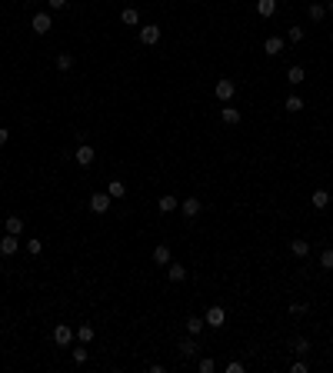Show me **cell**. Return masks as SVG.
<instances>
[{
    "label": "cell",
    "mask_w": 333,
    "mask_h": 373,
    "mask_svg": "<svg viewBox=\"0 0 333 373\" xmlns=\"http://www.w3.org/2000/svg\"><path fill=\"white\" fill-rule=\"evenodd\" d=\"M213 93H217V100H220V103H230L233 93H237V84H233V80H217Z\"/></svg>",
    "instance_id": "cell-1"
},
{
    "label": "cell",
    "mask_w": 333,
    "mask_h": 373,
    "mask_svg": "<svg viewBox=\"0 0 333 373\" xmlns=\"http://www.w3.org/2000/svg\"><path fill=\"white\" fill-rule=\"evenodd\" d=\"M203 323H207V327H223V323H227V310L223 307H210L207 310V317H203Z\"/></svg>",
    "instance_id": "cell-2"
},
{
    "label": "cell",
    "mask_w": 333,
    "mask_h": 373,
    "mask_svg": "<svg viewBox=\"0 0 333 373\" xmlns=\"http://www.w3.org/2000/svg\"><path fill=\"white\" fill-rule=\"evenodd\" d=\"M157 40H160V27H157V23H147V27H140V44L154 47Z\"/></svg>",
    "instance_id": "cell-3"
},
{
    "label": "cell",
    "mask_w": 333,
    "mask_h": 373,
    "mask_svg": "<svg viewBox=\"0 0 333 373\" xmlns=\"http://www.w3.org/2000/svg\"><path fill=\"white\" fill-rule=\"evenodd\" d=\"M166 280H170V283H183V280H187V267L183 264H166Z\"/></svg>",
    "instance_id": "cell-4"
},
{
    "label": "cell",
    "mask_w": 333,
    "mask_h": 373,
    "mask_svg": "<svg viewBox=\"0 0 333 373\" xmlns=\"http://www.w3.org/2000/svg\"><path fill=\"white\" fill-rule=\"evenodd\" d=\"M90 210L93 213H107L110 210V193H93L90 197Z\"/></svg>",
    "instance_id": "cell-5"
},
{
    "label": "cell",
    "mask_w": 333,
    "mask_h": 373,
    "mask_svg": "<svg viewBox=\"0 0 333 373\" xmlns=\"http://www.w3.org/2000/svg\"><path fill=\"white\" fill-rule=\"evenodd\" d=\"M74 160H77L80 167H90V164H93V147H90V143H80L77 154H74Z\"/></svg>",
    "instance_id": "cell-6"
},
{
    "label": "cell",
    "mask_w": 333,
    "mask_h": 373,
    "mask_svg": "<svg viewBox=\"0 0 333 373\" xmlns=\"http://www.w3.org/2000/svg\"><path fill=\"white\" fill-rule=\"evenodd\" d=\"M180 210H183V217H200V210H203V203H200L197 197H190V200H183V203H180Z\"/></svg>",
    "instance_id": "cell-7"
},
{
    "label": "cell",
    "mask_w": 333,
    "mask_h": 373,
    "mask_svg": "<svg viewBox=\"0 0 333 373\" xmlns=\"http://www.w3.org/2000/svg\"><path fill=\"white\" fill-rule=\"evenodd\" d=\"M17 247H20V240H17L13 233H7V237L0 240V253H3V257H13V253H17Z\"/></svg>",
    "instance_id": "cell-8"
},
{
    "label": "cell",
    "mask_w": 333,
    "mask_h": 373,
    "mask_svg": "<svg viewBox=\"0 0 333 373\" xmlns=\"http://www.w3.org/2000/svg\"><path fill=\"white\" fill-rule=\"evenodd\" d=\"M54 340L60 343V347H70V343H74V330H70V327H64V323H60V327L54 330Z\"/></svg>",
    "instance_id": "cell-9"
},
{
    "label": "cell",
    "mask_w": 333,
    "mask_h": 373,
    "mask_svg": "<svg viewBox=\"0 0 333 373\" xmlns=\"http://www.w3.org/2000/svg\"><path fill=\"white\" fill-rule=\"evenodd\" d=\"M220 120L227 123V127H237V123H240V110L237 107H220Z\"/></svg>",
    "instance_id": "cell-10"
},
{
    "label": "cell",
    "mask_w": 333,
    "mask_h": 373,
    "mask_svg": "<svg viewBox=\"0 0 333 373\" xmlns=\"http://www.w3.org/2000/svg\"><path fill=\"white\" fill-rule=\"evenodd\" d=\"M54 27L50 23V13H33V33H47Z\"/></svg>",
    "instance_id": "cell-11"
},
{
    "label": "cell",
    "mask_w": 333,
    "mask_h": 373,
    "mask_svg": "<svg viewBox=\"0 0 333 373\" xmlns=\"http://www.w3.org/2000/svg\"><path fill=\"white\" fill-rule=\"evenodd\" d=\"M107 193H110V200L127 197V184H123V180H110V184H107Z\"/></svg>",
    "instance_id": "cell-12"
},
{
    "label": "cell",
    "mask_w": 333,
    "mask_h": 373,
    "mask_svg": "<svg viewBox=\"0 0 333 373\" xmlns=\"http://www.w3.org/2000/svg\"><path fill=\"white\" fill-rule=\"evenodd\" d=\"M263 50H266L270 57H277L280 50H283V37H266V40H263Z\"/></svg>",
    "instance_id": "cell-13"
},
{
    "label": "cell",
    "mask_w": 333,
    "mask_h": 373,
    "mask_svg": "<svg viewBox=\"0 0 333 373\" xmlns=\"http://www.w3.org/2000/svg\"><path fill=\"white\" fill-rule=\"evenodd\" d=\"M177 350H180V357H193V353H197V337H187V340H180Z\"/></svg>",
    "instance_id": "cell-14"
},
{
    "label": "cell",
    "mask_w": 333,
    "mask_h": 373,
    "mask_svg": "<svg viewBox=\"0 0 333 373\" xmlns=\"http://www.w3.org/2000/svg\"><path fill=\"white\" fill-rule=\"evenodd\" d=\"M157 207L164 210V213H170V210H177L180 203H177V197H173V193H164V197L157 200Z\"/></svg>",
    "instance_id": "cell-15"
},
{
    "label": "cell",
    "mask_w": 333,
    "mask_h": 373,
    "mask_svg": "<svg viewBox=\"0 0 333 373\" xmlns=\"http://www.w3.org/2000/svg\"><path fill=\"white\" fill-rule=\"evenodd\" d=\"M154 264H170V247L166 243H160V247H154Z\"/></svg>",
    "instance_id": "cell-16"
},
{
    "label": "cell",
    "mask_w": 333,
    "mask_h": 373,
    "mask_svg": "<svg viewBox=\"0 0 333 373\" xmlns=\"http://www.w3.org/2000/svg\"><path fill=\"white\" fill-rule=\"evenodd\" d=\"M256 13H260V17H273V13H277V0H260V3H256Z\"/></svg>",
    "instance_id": "cell-17"
},
{
    "label": "cell",
    "mask_w": 333,
    "mask_h": 373,
    "mask_svg": "<svg viewBox=\"0 0 333 373\" xmlns=\"http://www.w3.org/2000/svg\"><path fill=\"white\" fill-rule=\"evenodd\" d=\"M303 77H307V74H303V67H290V70H287V84H293V87H300Z\"/></svg>",
    "instance_id": "cell-18"
},
{
    "label": "cell",
    "mask_w": 333,
    "mask_h": 373,
    "mask_svg": "<svg viewBox=\"0 0 333 373\" xmlns=\"http://www.w3.org/2000/svg\"><path fill=\"white\" fill-rule=\"evenodd\" d=\"M290 253H293V257H307V253H310V243L307 240H290Z\"/></svg>",
    "instance_id": "cell-19"
},
{
    "label": "cell",
    "mask_w": 333,
    "mask_h": 373,
    "mask_svg": "<svg viewBox=\"0 0 333 373\" xmlns=\"http://www.w3.org/2000/svg\"><path fill=\"white\" fill-rule=\"evenodd\" d=\"M203 327H207V323H203L200 317H190V320H187V333H190V337H200V333H203Z\"/></svg>",
    "instance_id": "cell-20"
},
{
    "label": "cell",
    "mask_w": 333,
    "mask_h": 373,
    "mask_svg": "<svg viewBox=\"0 0 333 373\" xmlns=\"http://www.w3.org/2000/svg\"><path fill=\"white\" fill-rule=\"evenodd\" d=\"M327 203H330V190H313V207L323 210Z\"/></svg>",
    "instance_id": "cell-21"
},
{
    "label": "cell",
    "mask_w": 333,
    "mask_h": 373,
    "mask_svg": "<svg viewBox=\"0 0 333 373\" xmlns=\"http://www.w3.org/2000/svg\"><path fill=\"white\" fill-rule=\"evenodd\" d=\"M70 67H74V54H57V70L60 74H67Z\"/></svg>",
    "instance_id": "cell-22"
},
{
    "label": "cell",
    "mask_w": 333,
    "mask_h": 373,
    "mask_svg": "<svg viewBox=\"0 0 333 373\" xmlns=\"http://www.w3.org/2000/svg\"><path fill=\"white\" fill-rule=\"evenodd\" d=\"M120 20H123V23H127V27H137V23H140V13L133 10V7H127V10H123V13H120Z\"/></svg>",
    "instance_id": "cell-23"
},
{
    "label": "cell",
    "mask_w": 333,
    "mask_h": 373,
    "mask_svg": "<svg viewBox=\"0 0 333 373\" xmlns=\"http://www.w3.org/2000/svg\"><path fill=\"white\" fill-rule=\"evenodd\" d=\"M7 233L20 237V233H23V220H20V217H7Z\"/></svg>",
    "instance_id": "cell-24"
},
{
    "label": "cell",
    "mask_w": 333,
    "mask_h": 373,
    "mask_svg": "<svg viewBox=\"0 0 333 373\" xmlns=\"http://www.w3.org/2000/svg\"><path fill=\"white\" fill-rule=\"evenodd\" d=\"M77 337H80V343H90L93 337H97V333H93V327H90V323H83V327L77 330Z\"/></svg>",
    "instance_id": "cell-25"
},
{
    "label": "cell",
    "mask_w": 333,
    "mask_h": 373,
    "mask_svg": "<svg viewBox=\"0 0 333 373\" xmlns=\"http://www.w3.org/2000/svg\"><path fill=\"white\" fill-rule=\"evenodd\" d=\"M310 20H323V17H327V7H323V3H310Z\"/></svg>",
    "instance_id": "cell-26"
},
{
    "label": "cell",
    "mask_w": 333,
    "mask_h": 373,
    "mask_svg": "<svg viewBox=\"0 0 333 373\" xmlns=\"http://www.w3.org/2000/svg\"><path fill=\"white\" fill-rule=\"evenodd\" d=\"M283 107H287L290 113H300V110H303V100H300V97H287V103H283Z\"/></svg>",
    "instance_id": "cell-27"
},
{
    "label": "cell",
    "mask_w": 333,
    "mask_h": 373,
    "mask_svg": "<svg viewBox=\"0 0 333 373\" xmlns=\"http://www.w3.org/2000/svg\"><path fill=\"white\" fill-rule=\"evenodd\" d=\"M287 40H290V44H300V40H303V27H290Z\"/></svg>",
    "instance_id": "cell-28"
},
{
    "label": "cell",
    "mask_w": 333,
    "mask_h": 373,
    "mask_svg": "<svg viewBox=\"0 0 333 373\" xmlns=\"http://www.w3.org/2000/svg\"><path fill=\"white\" fill-rule=\"evenodd\" d=\"M293 350H297L300 357H303V353L310 350V340H307V337H297V340H293Z\"/></svg>",
    "instance_id": "cell-29"
},
{
    "label": "cell",
    "mask_w": 333,
    "mask_h": 373,
    "mask_svg": "<svg viewBox=\"0 0 333 373\" xmlns=\"http://www.w3.org/2000/svg\"><path fill=\"white\" fill-rule=\"evenodd\" d=\"M197 370H200V373H213V370H217V363H213L210 357H203V360L197 363Z\"/></svg>",
    "instance_id": "cell-30"
},
{
    "label": "cell",
    "mask_w": 333,
    "mask_h": 373,
    "mask_svg": "<svg viewBox=\"0 0 333 373\" xmlns=\"http://www.w3.org/2000/svg\"><path fill=\"white\" fill-rule=\"evenodd\" d=\"M320 267H323V270H333V250H323L320 253Z\"/></svg>",
    "instance_id": "cell-31"
},
{
    "label": "cell",
    "mask_w": 333,
    "mask_h": 373,
    "mask_svg": "<svg viewBox=\"0 0 333 373\" xmlns=\"http://www.w3.org/2000/svg\"><path fill=\"white\" fill-rule=\"evenodd\" d=\"M74 363H87V343H83V347H74Z\"/></svg>",
    "instance_id": "cell-32"
},
{
    "label": "cell",
    "mask_w": 333,
    "mask_h": 373,
    "mask_svg": "<svg viewBox=\"0 0 333 373\" xmlns=\"http://www.w3.org/2000/svg\"><path fill=\"white\" fill-rule=\"evenodd\" d=\"M40 250H44V243L40 240H27V253H30V257H37Z\"/></svg>",
    "instance_id": "cell-33"
},
{
    "label": "cell",
    "mask_w": 333,
    "mask_h": 373,
    "mask_svg": "<svg viewBox=\"0 0 333 373\" xmlns=\"http://www.w3.org/2000/svg\"><path fill=\"white\" fill-rule=\"evenodd\" d=\"M227 373H244V363H240V360H230V363H227Z\"/></svg>",
    "instance_id": "cell-34"
},
{
    "label": "cell",
    "mask_w": 333,
    "mask_h": 373,
    "mask_svg": "<svg viewBox=\"0 0 333 373\" xmlns=\"http://www.w3.org/2000/svg\"><path fill=\"white\" fill-rule=\"evenodd\" d=\"M47 7H50V10H64L67 0H47Z\"/></svg>",
    "instance_id": "cell-35"
},
{
    "label": "cell",
    "mask_w": 333,
    "mask_h": 373,
    "mask_svg": "<svg viewBox=\"0 0 333 373\" xmlns=\"http://www.w3.org/2000/svg\"><path fill=\"white\" fill-rule=\"evenodd\" d=\"M290 313H297V317H303V313H307V303H293V307H290Z\"/></svg>",
    "instance_id": "cell-36"
},
{
    "label": "cell",
    "mask_w": 333,
    "mask_h": 373,
    "mask_svg": "<svg viewBox=\"0 0 333 373\" xmlns=\"http://www.w3.org/2000/svg\"><path fill=\"white\" fill-rule=\"evenodd\" d=\"M290 373H307V363H303V360H297L293 367H290Z\"/></svg>",
    "instance_id": "cell-37"
},
{
    "label": "cell",
    "mask_w": 333,
    "mask_h": 373,
    "mask_svg": "<svg viewBox=\"0 0 333 373\" xmlns=\"http://www.w3.org/2000/svg\"><path fill=\"white\" fill-rule=\"evenodd\" d=\"M7 140H10V133H7V127H0V147H7Z\"/></svg>",
    "instance_id": "cell-38"
},
{
    "label": "cell",
    "mask_w": 333,
    "mask_h": 373,
    "mask_svg": "<svg viewBox=\"0 0 333 373\" xmlns=\"http://www.w3.org/2000/svg\"><path fill=\"white\" fill-rule=\"evenodd\" d=\"M330 10H333V0H330Z\"/></svg>",
    "instance_id": "cell-39"
}]
</instances>
